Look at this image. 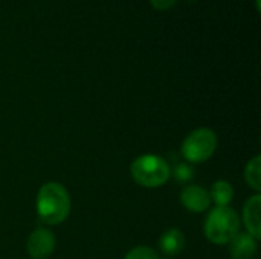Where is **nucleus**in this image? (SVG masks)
<instances>
[{
	"instance_id": "nucleus-1",
	"label": "nucleus",
	"mask_w": 261,
	"mask_h": 259,
	"mask_svg": "<svg viewBox=\"0 0 261 259\" xmlns=\"http://www.w3.org/2000/svg\"><path fill=\"white\" fill-rule=\"evenodd\" d=\"M70 212V197L67 189L57 182L43 185L37 195V215L50 226L61 224Z\"/></svg>"
},
{
	"instance_id": "nucleus-2",
	"label": "nucleus",
	"mask_w": 261,
	"mask_h": 259,
	"mask_svg": "<svg viewBox=\"0 0 261 259\" xmlns=\"http://www.w3.org/2000/svg\"><path fill=\"white\" fill-rule=\"evenodd\" d=\"M133 180L144 188H159L171 176L168 163L154 154H144L133 160L130 166Z\"/></svg>"
},
{
	"instance_id": "nucleus-3",
	"label": "nucleus",
	"mask_w": 261,
	"mask_h": 259,
	"mask_svg": "<svg viewBox=\"0 0 261 259\" xmlns=\"http://www.w3.org/2000/svg\"><path fill=\"white\" fill-rule=\"evenodd\" d=\"M240 232V218L231 208H216L210 212L205 221L206 238L217 244H228Z\"/></svg>"
},
{
	"instance_id": "nucleus-4",
	"label": "nucleus",
	"mask_w": 261,
	"mask_h": 259,
	"mask_svg": "<svg viewBox=\"0 0 261 259\" xmlns=\"http://www.w3.org/2000/svg\"><path fill=\"white\" fill-rule=\"evenodd\" d=\"M217 148V136L210 128H199L190 133L182 143V156L190 163L206 162Z\"/></svg>"
},
{
	"instance_id": "nucleus-5",
	"label": "nucleus",
	"mask_w": 261,
	"mask_h": 259,
	"mask_svg": "<svg viewBox=\"0 0 261 259\" xmlns=\"http://www.w3.org/2000/svg\"><path fill=\"white\" fill-rule=\"evenodd\" d=\"M55 237L47 229H35L28 238V253L32 259L49 258L55 250Z\"/></svg>"
},
{
	"instance_id": "nucleus-6",
	"label": "nucleus",
	"mask_w": 261,
	"mask_h": 259,
	"mask_svg": "<svg viewBox=\"0 0 261 259\" xmlns=\"http://www.w3.org/2000/svg\"><path fill=\"white\" fill-rule=\"evenodd\" d=\"M180 203L190 212H203L211 205V197L206 189L197 185H190L184 188L180 194Z\"/></svg>"
},
{
	"instance_id": "nucleus-7",
	"label": "nucleus",
	"mask_w": 261,
	"mask_h": 259,
	"mask_svg": "<svg viewBox=\"0 0 261 259\" xmlns=\"http://www.w3.org/2000/svg\"><path fill=\"white\" fill-rule=\"evenodd\" d=\"M260 209H261V195L255 194L252 195L243 209V221L245 226L248 229V234L255 238L260 240L261 238V227H260Z\"/></svg>"
},
{
	"instance_id": "nucleus-8",
	"label": "nucleus",
	"mask_w": 261,
	"mask_h": 259,
	"mask_svg": "<svg viewBox=\"0 0 261 259\" xmlns=\"http://www.w3.org/2000/svg\"><path fill=\"white\" fill-rule=\"evenodd\" d=\"M228 244L232 259H251L257 252V240L249 234L239 232Z\"/></svg>"
},
{
	"instance_id": "nucleus-9",
	"label": "nucleus",
	"mask_w": 261,
	"mask_h": 259,
	"mask_svg": "<svg viewBox=\"0 0 261 259\" xmlns=\"http://www.w3.org/2000/svg\"><path fill=\"white\" fill-rule=\"evenodd\" d=\"M185 244H187V240L180 229H170L165 234H162V237L159 240L161 250L164 253H167L168 256L179 255L185 249Z\"/></svg>"
},
{
	"instance_id": "nucleus-10",
	"label": "nucleus",
	"mask_w": 261,
	"mask_h": 259,
	"mask_svg": "<svg viewBox=\"0 0 261 259\" xmlns=\"http://www.w3.org/2000/svg\"><path fill=\"white\" fill-rule=\"evenodd\" d=\"M232 195H234V189H232L231 183L226 182V180L216 182L213 185V189H211V194H210V197L214 200L217 208L228 206L231 203V200H232Z\"/></svg>"
},
{
	"instance_id": "nucleus-11",
	"label": "nucleus",
	"mask_w": 261,
	"mask_h": 259,
	"mask_svg": "<svg viewBox=\"0 0 261 259\" xmlns=\"http://www.w3.org/2000/svg\"><path fill=\"white\" fill-rule=\"evenodd\" d=\"M245 179L246 183L257 192L261 191V157L255 156L245 169Z\"/></svg>"
},
{
	"instance_id": "nucleus-12",
	"label": "nucleus",
	"mask_w": 261,
	"mask_h": 259,
	"mask_svg": "<svg viewBox=\"0 0 261 259\" xmlns=\"http://www.w3.org/2000/svg\"><path fill=\"white\" fill-rule=\"evenodd\" d=\"M124 259H161L159 255L156 253V250H153L151 247L147 246H139L132 249Z\"/></svg>"
},
{
	"instance_id": "nucleus-13",
	"label": "nucleus",
	"mask_w": 261,
	"mask_h": 259,
	"mask_svg": "<svg viewBox=\"0 0 261 259\" xmlns=\"http://www.w3.org/2000/svg\"><path fill=\"white\" fill-rule=\"evenodd\" d=\"M194 171H193V168L188 165V163H179L176 168H174V176H176V179L177 180H180V182H188V180H191L193 179V174Z\"/></svg>"
},
{
	"instance_id": "nucleus-14",
	"label": "nucleus",
	"mask_w": 261,
	"mask_h": 259,
	"mask_svg": "<svg viewBox=\"0 0 261 259\" xmlns=\"http://www.w3.org/2000/svg\"><path fill=\"white\" fill-rule=\"evenodd\" d=\"M177 0H150L151 6L158 11H167L170 8H173L176 5Z\"/></svg>"
},
{
	"instance_id": "nucleus-15",
	"label": "nucleus",
	"mask_w": 261,
	"mask_h": 259,
	"mask_svg": "<svg viewBox=\"0 0 261 259\" xmlns=\"http://www.w3.org/2000/svg\"><path fill=\"white\" fill-rule=\"evenodd\" d=\"M255 6H257V11H260V0H255Z\"/></svg>"
}]
</instances>
